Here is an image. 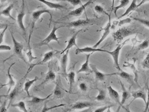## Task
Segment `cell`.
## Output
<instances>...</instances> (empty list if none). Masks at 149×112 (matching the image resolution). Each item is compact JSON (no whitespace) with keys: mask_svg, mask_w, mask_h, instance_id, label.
Returning <instances> with one entry per match:
<instances>
[{"mask_svg":"<svg viewBox=\"0 0 149 112\" xmlns=\"http://www.w3.org/2000/svg\"><path fill=\"white\" fill-rule=\"evenodd\" d=\"M137 33L135 29L129 27H123L112 34L114 41L118 44L121 43L125 38Z\"/></svg>","mask_w":149,"mask_h":112,"instance_id":"obj_1","label":"cell"},{"mask_svg":"<svg viewBox=\"0 0 149 112\" xmlns=\"http://www.w3.org/2000/svg\"><path fill=\"white\" fill-rule=\"evenodd\" d=\"M45 13H47L50 15V22L49 24V27H50L51 22L53 21V16L49 10L47 9H42L38 10L33 11L32 12V15H31L32 22H31V28H30L28 40H31V36H32L33 32L36 23L39 20L41 16Z\"/></svg>","mask_w":149,"mask_h":112,"instance_id":"obj_2","label":"cell"},{"mask_svg":"<svg viewBox=\"0 0 149 112\" xmlns=\"http://www.w3.org/2000/svg\"><path fill=\"white\" fill-rule=\"evenodd\" d=\"M130 40V38L126 39L123 42L119 44L118 46L116 48L115 50L112 51H107V53H109L110 55H111L113 58L114 61V66L116 67L118 71H121L122 69L119 66V63H118V58H119V53L120 51L122 50V48L127 43H129Z\"/></svg>","mask_w":149,"mask_h":112,"instance_id":"obj_3","label":"cell"},{"mask_svg":"<svg viewBox=\"0 0 149 112\" xmlns=\"http://www.w3.org/2000/svg\"><path fill=\"white\" fill-rule=\"evenodd\" d=\"M62 27H64V26H63V25H61V26H59V27H56V25L54 24L53 29H52V31H51L50 33L49 34L48 36L45 39L41 41L40 43L36 44V46L39 47V46H43L47 45L49 47V43H50L51 41H52V40H54V41H56L58 43L60 44L59 39H60V38H62V37H57L56 32V31H57L58 29L62 28Z\"/></svg>","mask_w":149,"mask_h":112,"instance_id":"obj_4","label":"cell"},{"mask_svg":"<svg viewBox=\"0 0 149 112\" xmlns=\"http://www.w3.org/2000/svg\"><path fill=\"white\" fill-rule=\"evenodd\" d=\"M55 78V73L53 71L52 67H49L43 81L40 85L35 87L34 88V91L35 92L41 91L44 88L46 85H47L49 82L54 80Z\"/></svg>","mask_w":149,"mask_h":112,"instance_id":"obj_5","label":"cell"},{"mask_svg":"<svg viewBox=\"0 0 149 112\" xmlns=\"http://www.w3.org/2000/svg\"><path fill=\"white\" fill-rule=\"evenodd\" d=\"M90 20L89 19H78L76 21H73L70 22H54L56 24H62L64 27L68 28H78L82 26H86L90 23Z\"/></svg>","mask_w":149,"mask_h":112,"instance_id":"obj_6","label":"cell"},{"mask_svg":"<svg viewBox=\"0 0 149 112\" xmlns=\"http://www.w3.org/2000/svg\"><path fill=\"white\" fill-rule=\"evenodd\" d=\"M95 0H88L87 2L85 3L79 8L75 9L74 10L70 12L67 15L63 17L61 19H66L71 17H78L81 16L85 10L86 8H88L91 4Z\"/></svg>","mask_w":149,"mask_h":112,"instance_id":"obj_7","label":"cell"},{"mask_svg":"<svg viewBox=\"0 0 149 112\" xmlns=\"http://www.w3.org/2000/svg\"><path fill=\"white\" fill-rule=\"evenodd\" d=\"M10 33H11V36H12L13 43L14 51L15 53L17 55V57H19L20 59L22 60L24 62L27 64L26 59L24 57L23 53H22L23 45L22 43H19L16 40L13 34L11 32V31H10Z\"/></svg>","mask_w":149,"mask_h":112,"instance_id":"obj_8","label":"cell"},{"mask_svg":"<svg viewBox=\"0 0 149 112\" xmlns=\"http://www.w3.org/2000/svg\"><path fill=\"white\" fill-rule=\"evenodd\" d=\"M106 15H108L109 16V22L108 23L106 24V26L104 28H101V29L98 30L97 31H103L104 32L102 35V37L101 38L99 41L95 45L93 46V47L94 48H97L98 46L100 45V44L108 36V35L109 34L110 32L111 27V14H107L106 13Z\"/></svg>","mask_w":149,"mask_h":112,"instance_id":"obj_9","label":"cell"},{"mask_svg":"<svg viewBox=\"0 0 149 112\" xmlns=\"http://www.w3.org/2000/svg\"><path fill=\"white\" fill-rule=\"evenodd\" d=\"M54 52L53 50L50 51L45 53L44 56H43V59H42L41 61H39V62H37V63H35V64H32L30 65L28 70L26 74L25 77L27 75V74L33 69L35 66L37 65H40L43 64L44 63H46V62H47L48 61L52 59L54 57Z\"/></svg>","mask_w":149,"mask_h":112,"instance_id":"obj_10","label":"cell"},{"mask_svg":"<svg viewBox=\"0 0 149 112\" xmlns=\"http://www.w3.org/2000/svg\"><path fill=\"white\" fill-rule=\"evenodd\" d=\"M133 63H130L129 61H125L124 62V64H123V66L124 67H128L130 68L134 74L135 78H134V81L135 83L138 85L139 88H140L139 84L138 83V79H139V71L136 69V66H135V63H136V58H133Z\"/></svg>","mask_w":149,"mask_h":112,"instance_id":"obj_11","label":"cell"},{"mask_svg":"<svg viewBox=\"0 0 149 112\" xmlns=\"http://www.w3.org/2000/svg\"><path fill=\"white\" fill-rule=\"evenodd\" d=\"M115 75H118L120 76L121 78H123L130 85L129 86V90L130 91L132 86L134 85L135 83L134 81V78H133V76L131 74L128 73L126 72L123 71L121 70L115 73Z\"/></svg>","mask_w":149,"mask_h":112,"instance_id":"obj_12","label":"cell"},{"mask_svg":"<svg viewBox=\"0 0 149 112\" xmlns=\"http://www.w3.org/2000/svg\"><path fill=\"white\" fill-rule=\"evenodd\" d=\"M22 8L20 12L19 13L17 17V22L19 27L20 29L24 32V34L26 35V29L23 23V19L24 16L26 15L25 12V3L24 0H22Z\"/></svg>","mask_w":149,"mask_h":112,"instance_id":"obj_13","label":"cell"},{"mask_svg":"<svg viewBox=\"0 0 149 112\" xmlns=\"http://www.w3.org/2000/svg\"><path fill=\"white\" fill-rule=\"evenodd\" d=\"M90 66L92 69L93 72L95 74V78L97 80L103 81L104 80V79L106 76L115 75V73L111 74H104L101 72L97 69L96 66L93 64H90Z\"/></svg>","mask_w":149,"mask_h":112,"instance_id":"obj_14","label":"cell"},{"mask_svg":"<svg viewBox=\"0 0 149 112\" xmlns=\"http://www.w3.org/2000/svg\"><path fill=\"white\" fill-rule=\"evenodd\" d=\"M69 50L66 51V53L63 54L61 60V73L64 78L67 77V67L68 60V54Z\"/></svg>","mask_w":149,"mask_h":112,"instance_id":"obj_15","label":"cell"},{"mask_svg":"<svg viewBox=\"0 0 149 112\" xmlns=\"http://www.w3.org/2000/svg\"><path fill=\"white\" fill-rule=\"evenodd\" d=\"M15 63H13L12 64L9 66L8 68V70L7 71V75L8 77V78H9V81L6 84H1V88H2L6 86H8V90L7 93V94H8L11 92V90H12V88L13 87L15 86L16 85V83H15V80H14L13 78V76H12V74H11L10 73V70H11V68L12 66L15 64Z\"/></svg>","mask_w":149,"mask_h":112,"instance_id":"obj_16","label":"cell"},{"mask_svg":"<svg viewBox=\"0 0 149 112\" xmlns=\"http://www.w3.org/2000/svg\"><path fill=\"white\" fill-rule=\"evenodd\" d=\"M93 53V52H91V53H90L88 54H86V61H85V63H84L82 65L81 68L77 71V73L79 74L81 72H85L87 73H93V71L90 66V64H89L90 57L91 54Z\"/></svg>","mask_w":149,"mask_h":112,"instance_id":"obj_17","label":"cell"},{"mask_svg":"<svg viewBox=\"0 0 149 112\" xmlns=\"http://www.w3.org/2000/svg\"><path fill=\"white\" fill-rule=\"evenodd\" d=\"M107 50H103V49H99V48H94L93 47H86L84 48H77L76 50L75 54L76 55L79 54L81 53H85V52H107Z\"/></svg>","mask_w":149,"mask_h":112,"instance_id":"obj_18","label":"cell"},{"mask_svg":"<svg viewBox=\"0 0 149 112\" xmlns=\"http://www.w3.org/2000/svg\"><path fill=\"white\" fill-rule=\"evenodd\" d=\"M94 106V104L88 102H78L72 105L68 111L75 109H81L87 108H90Z\"/></svg>","mask_w":149,"mask_h":112,"instance_id":"obj_19","label":"cell"},{"mask_svg":"<svg viewBox=\"0 0 149 112\" xmlns=\"http://www.w3.org/2000/svg\"><path fill=\"white\" fill-rule=\"evenodd\" d=\"M82 30H79L77 31L76 32L74 33V35L72 36L71 37V38L69 39L68 41V45L66 46V48L64 49L61 52V54H62L63 53H64L66 51L68 50H70V48H72L73 46H75L76 47H77V48H79L77 46V45L76 44V38L77 37V35L79 34V32H80Z\"/></svg>","mask_w":149,"mask_h":112,"instance_id":"obj_20","label":"cell"},{"mask_svg":"<svg viewBox=\"0 0 149 112\" xmlns=\"http://www.w3.org/2000/svg\"><path fill=\"white\" fill-rule=\"evenodd\" d=\"M131 96L133 98V99L132 100V101L130 103V104L137 99H142L143 100L145 104H146V103L147 96H146V93L143 90H137V91H132V92H131Z\"/></svg>","mask_w":149,"mask_h":112,"instance_id":"obj_21","label":"cell"},{"mask_svg":"<svg viewBox=\"0 0 149 112\" xmlns=\"http://www.w3.org/2000/svg\"><path fill=\"white\" fill-rule=\"evenodd\" d=\"M107 89H108L110 97L119 105V108H120L121 107V103L119 94L111 86H108L107 87Z\"/></svg>","mask_w":149,"mask_h":112,"instance_id":"obj_22","label":"cell"},{"mask_svg":"<svg viewBox=\"0 0 149 112\" xmlns=\"http://www.w3.org/2000/svg\"><path fill=\"white\" fill-rule=\"evenodd\" d=\"M37 1L44 4L49 8L59 10L67 9V8L65 6L59 3H53V2L47 1V0H37Z\"/></svg>","mask_w":149,"mask_h":112,"instance_id":"obj_23","label":"cell"},{"mask_svg":"<svg viewBox=\"0 0 149 112\" xmlns=\"http://www.w3.org/2000/svg\"><path fill=\"white\" fill-rule=\"evenodd\" d=\"M120 82L122 89V100L121 101V107L123 108L124 109H126V108H125V107L123 105L125 103L126 101L130 97L131 94L129 92H128V91L126 90L124 85L122 83L121 80H120Z\"/></svg>","mask_w":149,"mask_h":112,"instance_id":"obj_24","label":"cell"},{"mask_svg":"<svg viewBox=\"0 0 149 112\" xmlns=\"http://www.w3.org/2000/svg\"><path fill=\"white\" fill-rule=\"evenodd\" d=\"M18 90H19V87L17 86L15 87V88H14L13 91H11L8 94H6V95H1V97H4L7 99L9 100V104H8V106L7 108H8L9 107L11 102H12L13 100L15 98V96L17 95Z\"/></svg>","mask_w":149,"mask_h":112,"instance_id":"obj_25","label":"cell"},{"mask_svg":"<svg viewBox=\"0 0 149 112\" xmlns=\"http://www.w3.org/2000/svg\"><path fill=\"white\" fill-rule=\"evenodd\" d=\"M14 7V5L13 4H10L6 8L1 11V15H4L5 16L8 17L10 19L15 21L16 19L14 18L13 17V16L11 14V11L13 9Z\"/></svg>","mask_w":149,"mask_h":112,"instance_id":"obj_26","label":"cell"},{"mask_svg":"<svg viewBox=\"0 0 149 112\" xmlns=\"http://www.w3.org/2000/svg\"><path fill=\"white\" fill-rule=\"evenodd\" d=\"M136 2L137 0H132L131 3L130 4L128 8L125 10V12L123 15H121L120 16H119V17L117 18V19H121L122 18L127 15H129L131 12L133 11V10H135L136 8H137V4Z\"/></svg>","mask_w":149,"mask_h":112,"instance_id":"obj_27","label":"cell"},{"mask_svg":"<svg viewBox=\"0 0 149 112\" xmlns=\"http://www.w3.org/2000/svg\"><path fill=\"white\" fill-rule=\"evenodd\" d=\"M39 78L37 76L35 77L33 79V80H28L26 83L24 84V91L26 92L28 96L29 97H31V95H30V93H29V89L31 87V86L34 84V82L36 81H37L38 79H39Z\"/></svg>","mask_w":149,"mask_h":112,"instance_id":"obj_28","label":"cell"},{"mask_svg":"<svg viewBox=\"0 0 149 112\" xmlns=\"http://www.w3.org/2000/svg\"><path fill=\"white\" fill-rule=\"evenodd\" d=\"M130 0H120V4L118 6L114 7L111 9V13L112 11H114V14L117 17V12L119 9L125 8L130 4Z\"/></svg>","mask_w":149,"mask_h":112,"instance_id":"obj_29","label":"cell"},{"mask_svg":"<svg viewBox=\"0 0 149 112\" xmlns=\"http://www.w3.org/2000/svg\"><path fill=\"white\" fill-rule=\"evenodd\" d=\"M75 73L74 71H71L67 74V77L69 82V92H72L73 84L75 82Z\"/></svg>","mask_w":149,"mask_h":112,"instance_id":"obj_30","label":"cell"},{"mask_svg":"<svg viewBox=\"0 0 149 112\" xmlns=\"http://www.w3.org/2000/svg\"><path fill=\"white\" fill-rule=\"evenodd\" d=\"M52 94H53V93H51L45 98H40V97H37V96H31V97L32 99L30 100L28 102H30V103H34V104L40 103L47 100L50 96H52Z\"/></svg>","mask_w":149,"mask_h":112,"instance_id":"obj_31","label":"cell"},{"mask_svg":"<svg viewBox=\"0 0 149 112\" xmlns=\"http://www.w3.org/2000/svg\"><path fill=\"white\" fill-rule=\"evenodd\" d=\"M28 52H26L27 56H28V57L29 58V63H32V61L36 59L37 58V57H34L33 55V53H32V48H31V46H30V40H28Z\"/></svg>","mask_w":149,"mask_h":112,"instance_id":"obj_32","label":"cell"},{"mask_svg":"<svg viewBox=\"0 0 149 112\" xmlns=\"http://www.w3.org/2000/svg\"><path fill=\"white\" fill-rule=\"evenodd\" d=\"M98 94L95 97V99L97 101H102L104 100L106 98V92L103 89H97Z\"/></svg>","mask_w":149,"mask_h":112,"instance_id":"obj_33","label":"cell"},{"mask_svg":"<svg viewBox=\"0 0 149 112\" xmlns=\"http://www.w3.org/2000/svg\"><path fill=\"white\" fill-rule=\"evenodd\" d=\"M12 106L15 107H18L21 110L23 111L24 112H28V110L26 108V104L25 102L23 101L19 102L17 103L12 104Z\"/></svg>","mask_w":149,"mask_h":112,"instance_id":"obj_34","label":"cell"},{"mask_svg":"<svg viewBox=\"0 0 149 112\" xmlns=\"http://www.w3.org/2000/svg\"><path fill=\"white\" fill-rule=\"evenodd\" d=\"M54 94L57 98H61L63 96V93L62 92L61 87L59 84H56L54 91Z\"/></svg>","mask_w":149,"mask_h":112,"instance_id":"obj_35","label":"cell"},{"mask_svg":"<svg viewBox=\"0 0 149 112\" xmlns=\"http://www.w3.org/2000/svg\"><path fill=\"white\" fill-rule=\"evenodd\" d=\"M132 19L135 21L139 22L142 24H143L145 26L149 28V20L143 19V18H139L137 17H132Z\"/></svg>","mask_w":149,"mask_h":112,"instance_id":"obj_36","label":"cell"},{"mask_svg":"<svg viewBox=\"0 0 149 112\" xmlns=\"http://www.w3.org/2000/svg\"><path fill=\"white\" fill-rule=\"evenodd\" d=\"M65 105V104H61L58 105H55V106H53L48 107L47 106V103H46L42 111L43 112H47V111H49V110L54 109V108H57L61 107L64 106Z\"/></svg>","mask_w":149,"mask_h":112,"instance_id":"obj_37","label":"cell"},{"mask_svg":"<svg viewBox=\"0 0 149 112\" xmlns=\"http://www.w3.org/2000/svg\"><path fill=\"white\" fill-rule=\"evenodd\" d=\"M142 66L144 69H149V53L142 62Z\"/></svg>","mask_w":149,"mask_h":112,"instance_id":"obj_38","label":"cell"},{"mask_svg":"<svg viewBox=\"0 0 149 112\" xmlns=\"http://www.w3.org/2000/svg\"><path fill=\"white\" fill-rule=\"evenodd\" d=\"M146 90L147 92V99H146V103L145 108L144 112H149V87L148 85V82L146 85Z\"/></svg>","mask_w":149,"mask_h":112,"instance_id":"obj_39","label":"cell"},{"mask_svg":"<svg viewBox=\"0 0 149 112\" xmlns=\"http://www.w3.org/2000/svg\"><path fill=\"white\" fill-rule=\"evenodd\" d=\"M149 46V42L147 40H144L139 46L138 50H143L147 49Z\"/></svg>","mask_w":149,"mask_h":112,"instance_id":"obj_40","label":"cell"},{"mask_svg":"<svg viewBox=\"0 0 149 112\" xmlns=\"http://www.w3.org/2000/svg\"><path fill=\"white\" fill-rule=\"evenodd\" d=\"M131 18H127L125 19H120L119 21H118V26H121L123 24H130L131 22Z\"/></svg>","mask_w":149,"mask_h":112,"instance_id":"obj_41","label":"cell"},{"mask_svg":"<svg viewBox=\"0 0 149 112\" xmlns=\"http://www.w3.org/2000/svg\"><path fill=\"white\" fill-rule=\"evenodd\" d=\"M60 1L68 2L73 6H75L82 4V2L81 0H60Z\"/></svg>","mask_w":149,"mask_h":112,"instance_id":"obj_42","label":"cell"},{"mask_svg":"<svg viewBox=\"0 0 149 112\" xmlns=\"http://www.w3.org/2000/svg\"><path fill=\"white\" fill-rule=\"evenodd\" d=\"M95 10L96 12H97L98 14H103V13H105L106 14V12L104 11V9L102 6L100 5H97L95 6Z\"/></svg>","mask_w":149,"mask_h":112,"instance_id":"obj_43","label":"cell"},{"mask_svg":"<svg viewBox=\"0 0 149 112\" xmlns=\"http://www.w3.org/2000/svg\"><path fill=\"white\" fill-rule=\"evenodd\" d=\"M114 105H111L109 106H104L98 108H97L95 110V112H104L106 109H108L109 108H111L114 106Z\"/></svg>","mask_w":149,"mask_h":112,"instance_id":"obj_44","label":"cell"},{"mask_svg":"<svg viewBox=\"0 0 149 112\" xmlns=\"http://www.w3.org/2000/svg\"><path fill=\"white\" fill-rule=\"evenodd\" d=\"M8 100V99H7ZM7 100L4 101L0 107V112H6L8 108H6V103Z\"/></svg>","mask_w":149,"mask_h":112,"instance_id":"obj_45","label":"cell"},{"mask_svg":"<svg viewBox=\"0 0 149 112\" xmlns=\"http://www.w3.org/2000/svg\"><path fill=\"white\" fill-rule=\"evenodd\" d=\"M79 87L80 89L83 92H86L88 89V86H87L86 83H84V82L80 83L79 84Z\"/></svg>","mask_w":149,"mask_h":112,"instance_id":"obj_46","label":"cell"},{"mask_svg":"<svg viewBox=\"0 0 149 112\" xmlns=\"http://www.w3.org/2000/svg\"><path fill=\"white\" fill-rule=\"evenodd\" d=\"M11 47L9 46L6 45H0V50L1 51H9L11 50Z\"/></svg>","mask_w":149,"mask_h":112,"instance_id":"obj_47","label":"cell"},{"mask_svg":"<svg viewBox=\"0 0 149 112\" xmlns=\"http://www.w3.org/2000/svg\"><path fill=\"white\" fill-rule=\"evenodd\" d=\"M8 28V25H7L4 28L3 31L1 32V33H0V36H1V44L2 43V42H3V38H4L5 32H6V30Z\"/></svg>","mask_w":149,"mask_h":112,"instance_id":"obj_48","label":"cell"},{"mask_svg":"<svg viewBox=\"0 0 149 112\" xmlns=\"http://www.w3.org/2000/svg\"><path fill=\"white\" fill-rule=\"evenodd\" d=\"M137 35H136V36H135V37L133 38H132V39H131V41L132 42L133 46H134L136 44V43H138H138H141V42H142V41H138V40L137 39Z\"/></svg>","mask_w":149,"mask_h":112,"instance_id":"obj_49","label":"cell"},{"mask_svg":"<svg viewBox=\"0 0 149 112\" xmlns=\"http://www.w3.org/2000/svg\"><path fill=\"white\" fill-rule=\"evenodd\" d=\"M118 21H114L113 22V24L111 25V29H115V28H116V26L118 25Z\"/></svg>","mask_w":149,"mask_h":112,"instance_id":"obj_50","label":"cell"},{"mask_svg":"<svg viewBox=\"0 0 149 112\" xmlns=\"http://www.w3.org/2000/svg\"><path fill=\"white\" fill-rule=\"evenodd\" d=\"M146 2H149V0H142V1H141V2H140L138 4H137V8L140 7V6H141L142 4H144Z\"/></svg>","mask_w":149,"mask_h":112,"instance_id":"obj_51","label":"cell"},{"mask_svg":"<svg viewBox=\"0 0 149 112\" xmlns=\"http://www.w3.org/2000/svg\"><path fill=\"white\" fill-rule=\"evenodd\" d=\"M118 1H119V0H118ZM115 0H112V6H111V9L114 7V3H115Z\"/></svg>","mask_w":149,"mask_h":112,"instance_id":"obj_52","label":"cell"},{"mask_svg":"<svg viewBox=\"0 0 149 112\" xmlns=\"http://www.w3.org/2000/svg\"><path fill=\"white\" fill-rule=\"evenodd\" d=\"M8 0H1V3H4L6 2Z\"/></svg>","mask_w":149,"mask_h":112,"instance_id":"obj_53","label":"cell"},{"mask_svg":"<svg viewBox=\"0 0 149 112\" xmlns=\"http://www.w3.org/2000/svg\"><path fill=\"white\" fill-rule=\"evenodd\" d=\"M50 1H60V0H50Z\"/></svg>","mask_w":149,"mask_h":112,"instance_id":"obj_54","label":"cell"}]
</instances>
